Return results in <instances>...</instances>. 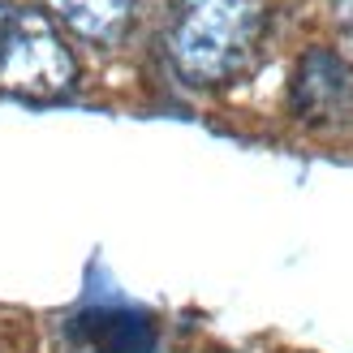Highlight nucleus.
<instances>
[{
	"label": "nucleus",
	"mask_w": 353,
	"mask_h": 353,
	"mask_svg": "<svg viewBox=\"0 0 353 353\" xmlns=\"http://www.w3.org/2000/svg\"><path fill=\"white\" fill-rule=\"evenodd\" d=\"M263 30V0H181L172 57L190 78H224L241 69Z\"/></svg>",
	"instance_id": "1"
},
{
	"label": "nucleus",
	"mask_w": 353,
	"mask_h": 353,
	"mask_svg": "<svg viewBox=\"0 0 353 353\" xmlns=\"http://www.w3.org/2000/svg\"><path fill=\"white\" fill-rule=\"evenodd\" d=\"M0 69L13 86H39V91H65L74 78V61L61 39L39 17H17L9 39L0 43Z\"/></svg>",
	"instance_id": "2"
},
{
	"label": "nucleus",
	"mask_w": 353,
	"mask_h": 353,
	"mask_svg": "<svg viewBox=\"0 0 353 353\" xmlns=\"http://www.w3.org/2000/svg\"><path fill=\"white\" fill-rule=\"evenodd\" d=\"M293 103L306 121H353V69L336 52H310L297 69Z\"/></svg>",
	"instance_id": "3"
},
{
	"label": "nucleus",
	"mask_w": 353,
	"mask_h": 353,
	"mask_svg": "<svg viewBox=\"0 0 353 353\" xmlns=\"http://www.w3.org/2000/svg\"><path fill=\"white\" fill-rule=\"evenodd\" d=\"M86 353H155V327L134 310H91L78 319Z\"/></svg>",
	"instance_id": "4"
},
{
	"label": "nucleus",
	"mask_w": 353,
	"mask_h": 353,
	"mask_svg": "<svg viewBox=\"0 0 353 353\" xmlns=\"http://www.w3.org/2000/svg\"><path fill=\"white\" fill-rule=\"evenodd\" d=\"M61 13L86 34H112L121 22L130 17L134 0H57Z\"/></svg>",
	"instance_id": "5"
},
{
	"label": "nucleus",
	"mask_w": 353,
	"mask_h": 353,
	"mask_svg": "<svg viewBox=\"0 0 353 353\" xmlns=\"http://www.w3.org/2000/svg\"><path fill=\"white\" fill-rule=\"evenodd\" d=\"M349 9H353V5H349Z\"/></svg>",
	"instance_id": "6"
}]
</instances>
